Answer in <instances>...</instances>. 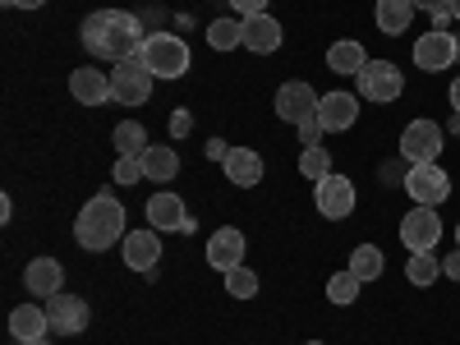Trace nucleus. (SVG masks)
<instances>
[{
  "label": "nucleus",
  "instance_id": "11",
  "mask_svg": "<svg viewBox=\"0 0 460 345\" xmlns=\"http://www.w3.org/2000/svg\"><path fill=\"white\" fill-rule=\"evenodd\" d=\"M456 51H460V42H456L451 32H438V28H429V32L414 42V65L424 69V74H438V69L456 65Z\"/></svg>",
  "mask_w": 460,
  "mask_h": 345
},
{
  "label": "nucleus",
  "instance_id": "41",
  "mask_svg": "<svg viewBox=\"0 0 460 345\" xmlns=\"http://www.w3.org/2000/svg\"><path fill=\"white\" fill-rule=\"evenodd\" d=\"M23 345H51V341H47V336H37V341H23Z\"/></svg>",
  "mask_w": 460,
  "mask_h": 345
},
{
  "label": "nucleus",
  "instance_id": "17",
  "mask_svg": "<svg viewBox=\"0 0 460 345\" xmlns=\"http://www.w3.org/2000/svg\"><path fill=\"white\" fill-rule=\"evenodd\" d=\"M69 93H74V102H84V106H106L111 102V74H102L97 65L74 69L69 74Z\"/></svg>",
  "mask_w": 460,
  "mask_h": 345
},
{
  "label": "nucleus",
  "instance_id": "27",
  "mask_svg": "<svg viewBox=\"0 0 460 345\" xmlns=\"http://www.w3.org/2000/svg\"><path fill=\"white\" fill-rule=\"evenodd\" d=\"M115 152H120V157H143V152L152 147L147 143V134H143V125H134V120H125V125H115Z\"/></svg>",
  "mask_w": 460,
  "mask_h": 345
},
{
  "label": "nucleus",
  "instance_id": "21",
  "mask_svg": "<svg viewBox=\"0 0 460 345\" xmlns=\"http://www.w3.org/2000/svg\"><path fill=\"white\" fill-rule=\"evenodd\" d=\"M138 162H143V175H147L152 184H166V180L180 175V152H175V147H162V143H152Z\"/></svg>",
  "mask_w": 460,
  "mask_h": 345
},
{
  "label": "nucleus",
  "instance_id": "29",
  "mask_svg": "<svg viewBox=\"0 0 460 345\" xmlns=\"http://www.w3.org/2000/svg\"><path fill=\"white\" fill-rule=\"evenodd\" d=\"M299 175H309L314 184L323 180V175H332V152L318 143V147H304L299 152Z\"/></svg>",
  "mask_w": 460,
  "mask_h": 345
},
{
  "label": "nucleus",
  "instance_id": "37",
  "mask_svg": "<svg viewBox=\"0 0 460 345\" xmlns=\"http://www.w3.org/2000/svg\"><path fill=\"white\" fill-rule=\"evenodd\" d=\"M203 152H208V162H226V157H230V143H221V138H208V143H203Z\"/></svg>",
  "mask_w": 460,
  "mask_h": 345
},
{
  "label": "nucleus",
  "instance_id": "2",
  "mask_svg": "<svg viewBox=\"0 0 460 345\" xmlns=\"http://www.w3.org/2000/svg\"><path fill=\"white\" fill-rule=\"evenodd\" d=\"M129 235L125 230V208L115 194H93L79 212V221H74V240H79V249L88 253H102L111 244H120Z\"/></svg>",
  "mask_w": 460,
  "mask_h": 345
},
{
  "label": "nucleus",
  "instance_id": "33",
  "mask_svg": "<svg viewBox=\"0 0 460 345\" xmlns=\"http://www.w3.org/2000/svg\"><path fill=\"white\" fill-rule=\"evenodd\" d=\"M323 134H327V129H323L318 115H309V120L299 125V143H304V147H318V143H323Z\"/></svg>",
  "mask_w": 460,
  "mask_h": 345
},
{
  "label": "nucleus",
  "instance_id": "45",
  "mask_svg": "<svg viewBox=\"0 0 460 345\" xmlns=\"http://www.w3.org/2000/svg\"><path fill=\"white\" fill-rule=\"evenodd\" d=\"M456 65H460V51H456Z\"/></svg>",
  "mask_w": 460,
  "mask_h": 345
},
{
  "label": "nucleus",
  "instance_id": "36",
  "mask_svg": "<svg viewBox=\"0 0 460 345\" xmlns=\"http://www.w3.org/2000/svg\"><path fill=\"white\" fill-rule=\"evenodd\" d=\"M230 5L249 19V14H267V5H272V0H230Z\"/></svg>",
  "mask_w": 460,
  "mask_h": 345
},
{
  "label": "nucleus",
  "instance_id": "15",
  "mask_svg": "<svg viewBox=\"0 0 460 345\" xmlns=\"http://www.w3.org/2000/svg\"><path fill=\"white\" fill-rule=\"evenodd\" d=\"M318 120H323L327 134H345V129L359 120V97L355 93H327L318 102Z\"/></svg>",
  "mask_w": 460,
  "mask_h": 345
},
{
  "label": "nucleus",
  "instance_id": "6",
  "mask_svg": "<svg viewBox=\"0 0 460 345\" xmlns=\"http://www.w3.org/2000/svg\"><path fill=\"white\" fill-rule=\"evenodd\" d=\"M355 79H359L364 102H396L405 93V74L396 69V60H368Z\"/></svg>",
  "mask_w": 460,
  "mask_h": 345
},
{
  "label": "nucleus",
  "instance_id": "43",
  "mask_svg": "<svg viewBox=\"0 0 460 345\" xmlns=\"http://www.w3.org/2000/svg\"><path fill=\"white\" fill-rule=\"evenodd\" d=\"M456 244H460V226H456Z\"/></svg>",
  "mask_w": 460,
  "mask_h": 345
},
{
  "label": "nucleus",
  "instance_id": "4",
  "mask_svg": "<svg viewBox=\"0 0 460 345\" xmlns=\"http://www.w3.org/2000/svg\"><path fill=\"white\" fill-rule=\"evenodd\" d=\"M405 194L414 199V208H442L451 199V175L438 166V162H419L401 175Z\"/></svg>",
  "mask_w": 460,
  "mask_h": 345
},
{
  "label": "nucleus",
  "instance_id": "7",
  "mask_svg": "<svg viewBox=\"0 0 460 345\" xmlns=\"http://www.w3.org/2000/svg\"><path fill=\"white\" fill-rule=\"evenodd\" d=\"M438 240H442V217H438L433 208L405 212V221H401V244H405L410 253H433Z\"/></svg>",
  "mask_w": 460,
  "mask_h": 345
},
{
  "label": "nucleus",
  "instance_id": "25",
  "mask_svg": "<svg viewBox=\"0 0 460 345\" xmlns=\"http://www.w3.org/2000/svg\"><path fill=\"white\" fill-rule=\"evenodd\" d=\"M382 267H387V258H382L377 244H359V249H350V272H355L364 286L382 277Z\"/></svg>",
  "mask_w": 460,
  "mask_h": 345
},
{
  "label": "nucleus",
  "instance_id": "40",
  "mask_svg": "<svg viewBox=\"0 0 460 345\" xmlns=\"http://www.w3.org/2000/svg\"><path fill=\"white\" fill-rule=\"evenodd\" d=\"M451 106H456V115H460V74L451 79Z\"/></svg>",
  "mask_w": 460,
  "mask_h": 345
},
{
  "label": "nucleus",
  "instance_id": "5",
  "mask_svg": "<svg viewBox=\"0 0 460 345\" xmlns=\"http://www.w3.org/2000/svg\"><path fill=\"white\" fill-rule=\"evenodd\" d=\"M152 74L143 60H120L111 69V102L115 106H143L147 97H152Z\"/></svg>",
  "mask_w": 460,
  "mask_h": 345
},
{
  "label": "nucleus",
  "instance_id": "30",
  "mask_svg": "<svg viewBox=\"0 0 460 345\" xmlns=\"http://www.w3.org/2000/svg\"><path fill=\"white\" fill-rule=\"evenodd\" d=\"M359 286H364V281L350 272V267H345V272H336V277L327 281V299H332V304H355V299H359Z\"/></svg>",
  "mask_w": 460,
  "mask_h": 345
},
{
  "label": "nucleus",
  "instance_id": "12",
  "mask_svg": "<svg viewBox=\"0 0 460 345\" xmlns=\"http://www.w3.org/2000/svg\"><path fill=\"white\" fill-rule=\"evenodd\" d=\"M318 102H323V97H318L309 84H304V79L277 88V115H281L286 125H304L309 115H318Z\"/></svg>",
  "mask_w": 460,
  "mask_h": 345
},
{
  "label": "nucleus",
  "instance_id": "35",
  "mask_svg": "<svg viewBox=\"0 0 460 345\" xmlns=\"http://www.w3.org/2000/svg\"><path fill=\"white\" fill-rule=\"evenodd\" d=\"M414 10H424L429 19H438V14H451V0H414Z\"/></svg>",
  "mask_w": 460,
  "mask_h": 345
},
{
  "label": "nucleus",
  "instance_id": "9",
  "mask_svg": "<svg viewBox=\"0 0 460 345\" xmlns=\"http://www.w3.org/2000/svg\"><path fill=\"white\" fill-rule=\"evenodd\" d=\"M314 208L327 217V221H345L355 212V184L345 175H323L314 184Z\"/></svg>",
  "mask_w": 460,
  "mask_h": 345
},
{
  "label": "nucleus",
  "instance_id": "39",
  "mask_svg": "<svg viewBox=\"0 0 460 345\" xmlns=\"http://www.w3.org/2000/svg\"><path fill=\"white\" fill-rule=\"evenodd\" d=\"M5 5H10V10H42L47 0H5Z\"/></svg>",
  "mask_w": 460,
  "mask_h": 345
},
{
  "label": "nucleus",
  "instance_id": "1",
  "mask_svg": "<svg viewBox=\"0 0 460 345\" xmlns=\"http://www.w3.org/2000/svg\"><path fill=\"white\" fill-rule=\"evenodd\" d=\"M79 37H84L88 56L115 60V65H120V60H138V51H143V42H147L138 14H125V10H93V14L84 19Z\"/></svg>",
  "mask_w": 460,
  "mask_h": 345
},
{
  "label": "nucleus",
  "instance_id": "13",
  "mask_svg": "<svg viewBox=\"0 0 460 345\" xmlns=\"http://www.w3.org/2000/svg\"><path fill=\"white\" fill-rule=\"evenodd\" d=\"M244 262V230L240 226H221L212 230V240H208V267L212 272H230V267H240Z\"/></svg>",
  "mask_w": 460,
  "mask_h": 345
},
{
  "label": "nucleus",
  "instance_id": "10",
  "mask_svg": "<svg viewBox=\"0 0 460 345\" xmlns=\"http://www.w3.org/2000/svg\"><path fill=\"white\" fill-rule=\"evenodd\" d=\"M442 125L438 120H410L405 134H401V152H405V162L419 166V162H438V152H442Z\"/></svg>",
  "mask_w": 460,
  "mask_h": 345
},
{
  "label": "nucleus",
  "instance_id": "20",
  "mask_svg": "<svg viewBox=\"0 0 460 345\" xmlns=\"http://www.w3.org/2000/svg\"><path fill=\"white\" fill-rule=\"evenodd\" d=\"M221 166H226V180L240 184V189H253L262 180V157H258L253 147H230V157Z\"/></svg>",
  "mask_w": 460,
  "mask_h": 345
},
{
  "label": "nucleus",
  "instance_id": "31",
  "mask_svg": "<svg viewBox=\"0 0 460 345\" xmlns=\"http://www.w3.org/2000/svg\"><path fill=\"white\" fill-rule=\"evenodd\" d=\"M226 290L235 295V299H253V295H258V277L240 262V267H230V272H226Z\"/></svg>",
  "mask_w": 460,
  "mask_h": 345
},
{
  "label": "nucleus",
  "instance_id": "16",
  "mask_svg": "<svg viewBox=\"0 0 460 345\" xmlns=\"http://www.w3.org/2000/svg\"><path fill=\"white\" fill-rule=\"evenodd\" d=\"M23 286H28V295H37V299H51V295L65 290V267H60L56 258H32V262L23 267Z\"/></svg>",
  "mask_w": 460,
  "mask_h": 345
},
{
  "label": "nucleus",
  "instance_id": "34",
  "mask_svg": "<svg viewBox=\"0 0 460 345\" xmlns=\"http://www.w3.org/2000/svg\"><path fill=\"white\" fill-rule=\"evenodd\" d=\"M189 129H194V115H189V111H175V115H171V138H184Z\"/></svg>",
  "mask_w": 460,
  "mask_h": 345
},
{
  "label": "nucleus",
  "instance_id": "24",
  "mask_svg": "<svg viewBox=\"0 0 460 345\" xmlns=\"http://www.w3.org/2000/svg\"><path fill=\"white\" fill-rule=\"evenodd\" d=\"M327 65L336 74H359L368 65V51L359 42H350V37H341V42H332V51H327Z\"/></svg>",
  "mask_w": 460,
  "mask_h": 345
},
{
  "label": "nucleus",
  "instance_id": "32",
  "mask_svg": "<svg viewBox=\"0 0 460 345\" xmlns=\"http://www.w3.org/2000/svg\"><path fill=\"white\" fill-rule=\"evenodd\" d=\"M138 180H147L138 157H120V162H115V184H138Z\"/></svg>",
  "mask_w": 460,
  "mask_h": 345
},
{
  "label": "nucleus",
  "instance_id": "44",
  "mask_svg": "<svg viewBox=\"0 0 460 345\" xmlns=\"http://www.w3.org/2000/svg\"><path fill=\"white\" fill-rule=\"evenodd\" d=\"M309 345H323V341H309Z\"/></svg>",
  "mask_w": 460,
  "mask_h": 345
},
{
  "label": "nucleus",
  "instance_id": "42",
  "mask_svg": "<svg viewBox=\"0 0 460 345\" xmlns=\"http://www.w3.org/2000/svg\"><path fill=\"white\" fill-rule=\"evenodd\" d=\"M451 19H460V0H451Z\"/></svg>",
  "mask_w": 460,
  "mask_h": 345
},
{
  "label": "nucleus",
  "instance_id": "23",
  "mask_svg": "<svg viewBox=\"0 0 460 345\" xmlns=\"http://www.w3.org/2000/svg\"><path fill=\"white\" fill-rule=\"evenodd\" d=\"M377 28L387 32V37H401L414 19V0H377Z\"/></svg>",
  "mask_w": 460,
  "mask_h": 345
},
{
  "label": "nucleus",
  "instance_id": "38",
  "mask_svg": "<svg viewBox=\"0 0 460 345\" xmlns=\"http://www.w3.org/2000/svg\"><path fill=\"white\" fill-rule=\"evenodd\" d=\"M442 277H451V281H460V249H451V253L442 258Z\"/></svg>",
  "mask_w": 460,
  "mask_h": 345
},
{
  "label": "nucleus",
  "instance_id": "19",
  "mask_svg": "<svg viewBox=\"0 0 460 345\" xmlns=\"http://www.w3.org/2000/svg\"><path fill=\"white\" fill-rule=\"evenodd\" d=\"M147 221H152V230H194V217L184 212V203L175 194H152Z\"/></svg>",
  "mask_w": 460,
  "mask_h": 345
},
{
  "label": "nucleus",
  "instance_id": "28",
  "mask_svg": "<svg viewBox=\"0 0 460 345\" xmlns=\"http://www.w3.org/2000/svg\"><path fill=\"white\" fill-rule=\"evenodd\" d=\"M442 277V258H433V253H410V262H405V281L410 286H433Z\"/></svg>",
  "mask_w": 460,
  "mask_h": 345
},
{
  "label": "nucleus",
  "instance_id": "3",
  "mask_svg": "<svg viewBox=\"0 0 460 345\" xmlns=\"http://www.w3.org/2000/svg\"><path fill=\"white\" fill-rule=\"evenodd\" d=\"M138 60L157 74V79H184L189 74V47H184V37H175V32H147Z\"/></svg>",
  "mask_w": 460,
  "mask_h": 345
},
{
  "label": "nucleus",
  "instance_id": "26",
  "mask_svg": "<svg viewBox=\"0 0 460 345\" xmlns=\"http://www.w3.org/2000/svg\"><path fill=\"white\" fill-rule=\"evenodd\" d=\"M208 47H212V51H235V47H244V23H235V19H212V23H208Z\"/></svg>",
  "mask_w": 460,
  "mask_h": 345
},
{
  "label": "nucleus",
  "instance_id": "18",
  "mask_svg": "<svg viewBox=\"0 0 460 345\" xmlns=\"http://www.w3.org/2000/svg\"><path fill=\"white\" fill-rule=\"evenodd\" d=\"M244 23V47L253 51V56H272V51H281V23L272 19V14H249V19H240Z\"/></svg>",
  "mask_w": 460,
  "mask_h": 345
},
{
  "label": "nucleus",
  "instance_id": "8",
  "mask_svg": "<svg viewBox=\"0 0 460 345\" xmlns=\"http://www.w3.org/2000/svg\"><path fill=\"white\" fill-rule=\"evenodd\" d=\"M47 323H51V332L56 336H79L88 323H93V309H88V299H79V295H51L47 299Z\"/></svg>",
  "mask_w": 460,
  "mask_h": 345
},
{
  "label": "nucleus",
  "instance_id": "22",
  "mask_svg": "<svg viewBox=\"0 0 460 345\" xmlns=\"http://www.w3.org/2000/svg\"><path fill=\"white\" fill-rule=\"evenodd\" d=\"M51 323H47V309H37V304H19V309L10 314V336L23 345V341H37V336H47Z\"/></svg>",
  "mask_w": 460,
  "mask_h": 345
},
{
  "label": "nucleus",
  "instance_id": "14",
  "mask_svg": "<svg viewBox=\"0 0 460 345\" xmlns=\"http://www.w3.org/2000/svg\"><path fill=\"white\" fill-rule=\"evenodd\" d=\"M120 253H125L129 272H157V262H162L157 230H129V235L120 240Z\"/></svg>",
  "mask_w": 460,
  "mask_h": 345
}]
</instances>
